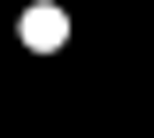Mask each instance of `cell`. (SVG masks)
Instances as JSON below:
<instances>
[{"mask_svg": "<svg viewBox=\"0 0 154 138\" xmlns=\"http://www.w3.org/2000/svg\"><path fill=\"white\" fill-rule=\"evenodd\" d=\"M23 46H38V54H54L62 39H69V23H62V8H23Z\"/></svg>", "mask_w": 154, "mask_h": 138, "instance_id": "cell-1", "label": "cell"}]
</instances>
